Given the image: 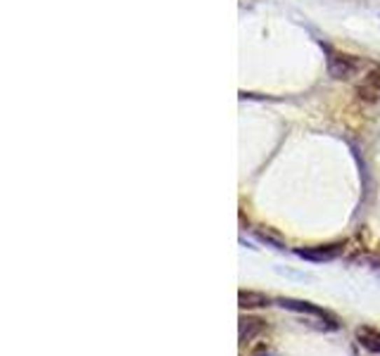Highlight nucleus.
<instances>
[{
  "label": "nucleus",
  "instance_id": "f03ea898",
  "mask_svg": "<svg viewBox=\"0 0 380 356\" xmlns=\"http://www.w3.org/2000/svg\"><path fill=\"white\" fill-rule=\"evenodd\" d=\"M295 257L304 259L311 264H328L340 259L347 252V240H335V243H323V245H309V247H295Z\"/></svg>",
  "mask_w": 380,
  "mask_h": 356
},
{
  "label": "nucleus",
  "instance_id": "423d86ee",
  "mask_svg": "<svg viewBox=\"0 0 380 356\" xmlns=\"http://www.w3.org/2000/svg\"><path fill=\"white\" fill-rule=\"evenodd\" d=\"M238 306L243 311L267 309V306H274V299H271L269 294L259 292V290H240V292H238Z\"/></svg>",
  "mask_w": 380,
  "mask_h": 356
},
{
  "label": "nucleus",
  "instance_id": "7ed1b4c3",
  "mask_svg": "<svg viewBox=\"0 0 380 356\" xmlns=\"http://www.w3.org/2000/svg\"><path fill=\"white\" fill-rule=\"evenodd\" d=\"M274 306H281L286 311L293 313H304V316H314V318H321V321H337V318L330 313L328 309H323L321 304H314L309 299H297V297H276Z\"/></svg>",
  "mask_w": 380,
  "mask_h": 356
},
{
  "label": "nucleus",
  "instance_id": "9d476101",
  "mask_svg": "<svg viewBox=\"0 0 380 356\" xmlns=\"http://www.w3.org/2000/svg\"><path fill=\"white\" fill-rule=\"evenodd\" d=\"M373 264L380 266V243H378V250H376V257H373Z\"/></svg>",
  "mask_w": 380,
  "mask_h": 356
},
{
  "label": "nucleus",
  "instance_id": "0eeeda50",
  "mask_svg": "<svg viewBox=\"0 0 380 356\" xmlns=\"http://www.w3.org/2000/svg\"><path fill=\"white\" fill-rule=\"evenodd\" d=\"M354 337H357V342L369 354L380 356V330L376 325H359V328L354 330Z\"/></svg>",
  "mask_w": 380,
  "mask_h": 356
},
{
  "label": "nucleus",
  "instance_id": "6e6552de",
  "mask_svg": "<svg viewBox=\"0 0 380 356\" xmlns=\"http://www.w3.org/2000/svg\"><path fill=\"white\" fill-rule=\"evenodd\" d=\"M255 235H257L259 243L274 247V250H286V247H288L286 238H283V235L276 231L274 226H257V228H255Z\"/></svg>",
  "mask_w": 380,
  "mask_h": 356
},
{
  "label": "nucleus",
  "instance_id": "1a4fd4ad",
  "mask_svg": "<svg viewBox=\"0 0 380 356\" xmlns=\"http://www.w3.org/2000/svg\"><path fill=\"white\" fill-rule=\"evenodd\" d=\"M252 356H274V354H271L267 347H262V349H259V352H255V354H252Z\"/></svg>",
  "mask_w": 380,
  "mask_h": 356
},
{
  "label": "nucleus",
  "instance_id": "39448f33",
  "mask_svg": "<svg viewBox=\"0 0 380 356\" xmlns=\"http://www.w3.org/2000/svg\"><path fill=\"white\" fill-rule=\"evenodd\" d=\"M357 95L366 102L380 100V64H373V67L366 71L361 83L357 86Z\"/></svg>",
  "mask_w": 380,
  "mask_h": 356
},
{
  "label": "nucleus",
  "instance_id": "f257e3e1",
  "mask_svg": "<svg viewBox=\"0 0 380 356\" xmlns=\"http://www.w3.org/2000/svg\"><path fill=\"white\" fill-rule=\"evenodd\" d=\"M321 48L325 52V67H328V74L335 78V81H354V78H364V74L369 71L373 64L371 59L352 55V52H342L330 48L328 43L321 41Z\"/></svg>",
  "mask_w": 380,
  "mask_h": 356
},
{
  "label": "nucleus",
  "instance_id": "20e7f679",
  "mask_svg": "<svg viewBox=\"0 0 380 356\" xmlns=\"http://www.w3.org/2000/svg\"><path fill=\"white\" fill-rule=\"evenodd\" d=\"M267 330H269V323L264 321V318L252 316V313H240V318H238V342H240V347L252 345V342H255L257 337H262Z\"/></svg>",
  "mask_w": 380,
  "mask_h": 356
}]
</instances>
